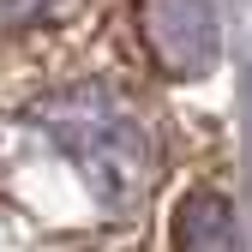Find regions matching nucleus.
Returning <instances> with one entry per match:
<instances>
[{
    "mask_svg": "<svg viewBox=\"0 0 252 252\" xmlns=\"http://www.w3.org/2000/svg\"><path fill=\"white\" fill-rule=\"evenodd\" d=\"M30 144H48L54 162H66L84 186V198L96 210H126L150 192L162 150H156L150 120L120 96V90L84 84V90H60V96L36 102L24 114Z\"/></svg>",
    "mask_w": 252,
    "mask_h": 252,
    "instance_id": "nucleus-1",
    "label": "nucleus"
},
{
    "mask_svg": "<svg viewBox=\"0 0 252 252\" xmlns=\"http://www.w3.org/2000/svg\"><path fill=\"white\" fill-rule=\"evenodd\" d=\"M144 36H150L156 66L174 78H192L216 60L210 0H144Z\"/></svg>",
    "mask_w": 252,
    "mask_h": 252,
    "instance_id": "nucleus-2",
    "label": "nucleus"
},
{
    "mask_svg": "<svg viewBox=\"0 0 252 252\" xmlns=\"http://www.w3.org/2000/svg\"><path fill=\"white\" fill-rule=\"evenodd\" d=\"M174 252H240V228H234V204L216 186H192L174 204Z\"/></svg>",
    "mask_w": 252,
    "mask_h": 252,
    "instance_id": "nucleus-3",
    "label": "nucleus"
},
{
    "mask_svg": "<svg viewBox=\"0 0 252 252\" xmlns=\"http://www.w3.org/2000/svg\"><path fill=\"white\" fill-rule=\"evenodd\" d=\"M48 12H60V0H0V30H24V24H42Z\"/></svg>",
    "mask_w": 252,
    "mask_h": 252,
    "instance_id": "nucleus-4",
    "label": "nucleus"
}]
</instances>
